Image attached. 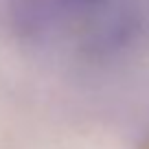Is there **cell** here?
I'll list each match as a JSON object with an SVG mask.
<instances>
[]
</instances>
